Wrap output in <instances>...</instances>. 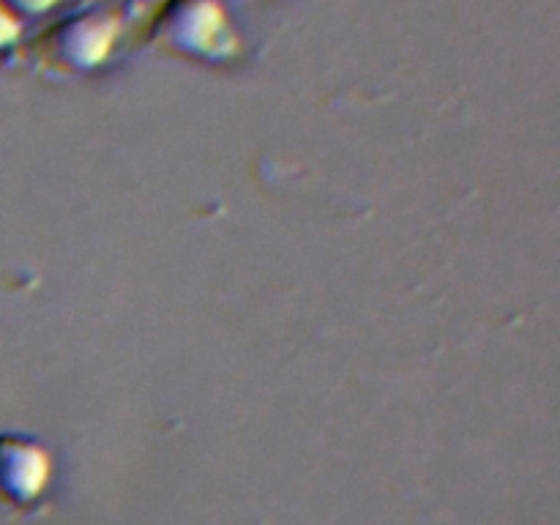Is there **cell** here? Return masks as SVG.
I'll return each instance as SVG.
<instances>
[{
  "label": "cell",
  "instance_id": "6da1fadb",
  "mask_svg": "<svg viewBox=\"0 0 560 525\" xmlns=\"http://www.w3.org/2000/svg\"><path fill=\"white\" fill-rule=\"evenodd\" d=\"M148 42L208 66L230 63L241 52V36L222 0H162L148 25Z\"/></svg>",
  "mask_w": 560,
  "mask_h": 525
},
{
  "label": "cell",
  "instance_id": "7a4b0ae2",
  "mask_svg": "<svg viewBox=\"0 0 560 525\" xmlns=\"http://www.w3.org/2000/svg\"><path fill=\"white\" fill-rule=\"evenodd\" d=\"M120 16L102 5H88L55 22L38 38V52L60 71H93L113 55L120 38Z\"/></svg>",
  "mask_w": 560,
  "mask_h": 525
},
{
  "label": "cell",
  "instance_id": "3957f363",
  "mask_svg": "<svg viewBox=\"0 0 560 525\" xmlns=\"http://www.w3.org/2000/svg\"><path fill=\"white\" fill-rule=\"evenodd\" d=\"M49 452L25 432H0V498L25 506L49 481Z\"/></svg>",
  "mask_w": 560,
  "mask_h": 525
},
{
  "label": "cell",
  "instance_id": "277c9868",
  "mask_svg": "<svg viewBox=\"0 0 560 525\" xmlns=\"http://www.w3.org/2000/svg\"><path fill=\"white\" fill-rule=\"evenodd\" d=\"M11 14L16 16L20 22L33 20V16H42L47 11H52L60 0H0Z\"/></svg>",
  "mask_w": 560,
  "mask_h": 525
},
{
  "label": "cell",
  "instance_id": "5b68a950",
  "mask_svg": "<svg viewBox=\"0 0 560 525\" xmlns=\"http://www.w3.org/2000/svg\"><path fill=\"white\" fill-rule=\"evenodd\" d=\"M22 38V22L0 3V55L9 52L14 44H20Z\"/></svg>",
  "mask_w": 560,
  "mask_h": 525
},
{
  "label": "cell",
  "instance_id": "8992f818",
  "mask_svg": "<svg viewBox=\"0 0 560 525\" xmlns=\"http://www.w3.org/2000/svg\"><path fill=\"white\" fill-rule=\"evenodd\" d=\"M142 3H145V0H142Z\"/></svg>",
  "mask_w": 560,
  "mask_h": 525
}]
</instances>
